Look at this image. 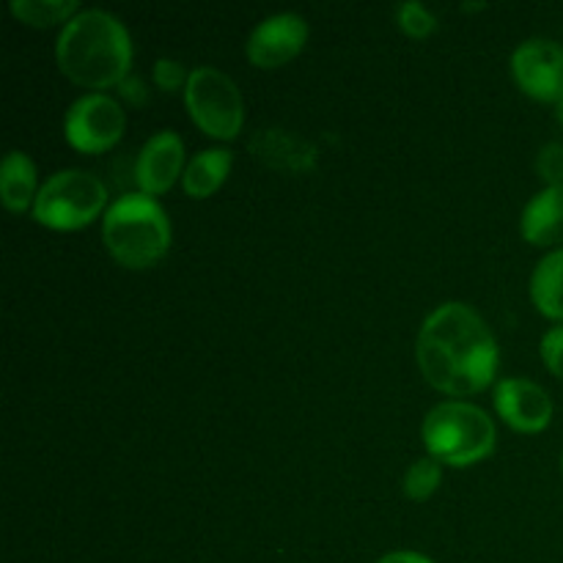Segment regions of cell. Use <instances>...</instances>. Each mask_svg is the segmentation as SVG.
Masks as SVG:
<instances>
[{
	"label": "cell",
	"instance_id": "cell-13",
	"mask_svg": "<svg viewBox=\"0 0 563 563\" xmlns=\"http://www.w3.org/2000/svg\"><path fill=\"white\" fill-rule=\"evenodd\" d=\"M36 165L20 148L5 152L3 165H0V196L3 203L14 212H22L31 201H36Z\"/></svg>",
	"mask_w": 563,
	"mask_h": 563
},
{
	"label": "cell",
	"instance_id": "cell-22",
	"mask_svg": "<svg viewBox=\"0 0 563 563\" xmlns=\"http://www.w3.org/2000/svg\"><path fill=\"white\" fill-rule=\"evenodd\" d=\"M539 174L550 181V185H563V146L561 143H548L539 152Z\"/></svg>",
	"mask_w": 563,
	"mask_h": 563
},
{
	"label": "cell",
	"instance_id": "cell-5",
	"mask_svg": "<svg viewBox=\"0 0 563 563\" xmlns=\"http://www.w3.org/2000/svg\"><path fill=\"white\" fill-rule=\"evenodd\" d=\"M108 203V187L82 168L55 170L36 192L33 218L49 229H80L91 223Z\"/></svg>",
	"mask_w": 563,
	"mask_h": 563
},
{
	"label": "cell",
	"instance_id": "cell-9",
	"mask_svg": "<svg viewBox=\"0 0 563 563\" xmlns=\"http://www.w3.org/2000/svg\"><path fill=\"white\" fill-rule=\"evenodd\" d=\"M308 36V22L297 11H278V14L264 16L256 22L245 44L247 58L256 66L273 69V66L286 64L300 53Z\"/></svg>",
	"mask_w": 563,
	"mask_h": 563
},
{
	"label": "cell",
	"instance_id": "cell-8",
	"mask_svg": "<svg viewBox=\"0 0 563 563\" xmlns=\"http://www.w3.org/2000/svg\"><path fill=\"white\" fill-rule=\"evenodd\" d=\"M511 71L520 88L544 102L563 99V47L553 38H526L511 53Z\"/></svg>",
	"mask_w": 563,
	"mask_h": 563
},
{
	"label": "cell",
	"instance_id": "cell-15",
	"mask_svg": "<svg viewBox=\"0 0 563 563\" xmlns=\"http://www.w3.org/2000/svg\"><path fill=\"white\" fill-rule=\"evenodd\" d=\"M229 148H203V152H198L196 157L187 163L185 174H181V185H185V190L190 192V196L203 198L223 185V179L229 176Z\"/></svg>",
	"mask_w": 563,
	"mask_h": 563
},
{
	"label": "cell",
	"instance_id": "cell-21",
	"mask_svg": "<svg viewBox=\"0 0 563 563\" xmlns=\"http://www.w3.org/2000/svg\"><path fill=\"white\" fill-rule=\"evenodd\" d=\"M187 77L190 75H185V66H181L176 58L163 55V58L154 60V82H157L163 91H174V88H179L181 82L187 86Z\"/></svg>",
	"mask_w": 563,
	"mask_h": 563
},
{
	"label": "cell",
	"instance_id": "cell-7",
	"mask_svg": "<svg viewBox=\"0 0 563 563\" xmlns=\"http://www.w3.org/2000/svg\"><path fill=\"white\" fill-rule=\"evenodd\" d=\"M126 124L119 99L104 91L77 97L64 115L66 141L80 152H104L121 137Z\"/></svg>",
	"mask_w": 563,
	"mask_h": 563
},
{
	"label": "cell",
	"instance_id": "cell-11",
	"mask_svg": "<svg viewBox=\"0 0 563 563\" xmlns=\"http://www.w3.org/2000/svg\"><path fill=\"white\" fill-rule=\"evenodd\" d=\"M185 163V143L174 130H159L148 137L135 157V181L141 192L157 196L165 192L181 174Z\"/></svg>",
	"mask_w": 563,
	"mask_h": 563
},
{
	"label": "cell",
	"instance_id": "cell-2",
	"mask_svg": "<svg viewBox=\"0 0 563 563\" xmlns=\"http://www.w3.org/2000/svg\"><path fill=\"white\" fill-rule=\"evenodd\" d=\"M55 58L69 80L88 88L115 86L126 77L132 42L124 22L104 9H80L55 38Z\"/></svg>",
	"mask_w": 563,
	"mask_h": 563
},
{
	"label": "cell",
	"instance_id": "cell-14",
	"mask_svg": "<svg viewBox=\"0 0 563 563\" xmlns=\"http://www.w3.org/2000/svg\"><path fill=\"white\" fill-rule=\"evenodd\" d=\"M531 300L550 319H563V247L539 258L531 273Z\"/></svg>",
	"mask_w": 563,
	"mask_h": 563
},
{
	"label": "cell",
	"instance_id": "cell-4",
	"mask_svg": "<svg viewBox=\"0 0 563 563\" xmlns=\"http://www.w3.org/2000/svg\"><path fill=\"white\" fill-rule=\"evenodd\" d=\"M423 443L438 462L473 465L495 445V423L471 401H440L423 418Z\"/></svg>",
	"mask_w": 563,
	"mask_h": 563
},
{
	"label": "cell",
	"instance_id": "cell-6",
	"mask_svg": "<svg viewBox=\"0 0 563 563\" xmlns=\"http://www.w3.org/2000/svg\"><path fill=\"white\" fill-rule=\"evenodd\" d=\"M185 102L192 121L212 137H234L245 121L236 82L218 66H196L187 71Z\"/></svg>",
	"mask_w": 563,
	"mask_h": 563
},
{
	"label": "cell",
	"instance_id": "cell-19",
	"mask_svg": "<svg viewBox=\"0 0 563 563\" xmlns=\"http://www.w3.org/2000/svg\"><path fill=\"white\" fill-rule=\"evenodd\" d=\"M396 20L405 27L410 36H427L429 31H434L438 25V16L421 3V0H405V3L396 5Z\"/></svg>",
	"mask_w": 563,
	"mask_h": 563
},
{
	"label": "cell",
	"instance_id": "cell-16",
	"mask_svg": "<svg viewBox=\"0 0 563 563\" xmlns=\"http://www.w3.org/2000/svg\"><path fill=\"white\" fill-rule=\"evenodd\" d=\"M258 143H262V148H256L258 157L273 165H280V168H300V165L311 159L313 152L308 143H302L300 137L289 135L284 130H262L256 141H253V146H258Z\"/></svg>",
	"mask_w": 563,
	"mask_h": 563
},
{
	"label": "cell",
	"instance_id": "cell-12",
	"mask_svg": "<svg viewBox=\"0 0 563 563\" xmlns=\"http://www.w3.org/2000/svg\"><path fill=\"white\" fill-rule=\"evenodd\" d=\"M520 231L533 245L563 242V185H548L522 207Z\"/></svg>",
	"mask_w": 563,
	"mask_h": 563
},
{
	"label": "cell",
	"instance_id": "cell-23",
	"mask_svg": "<svg viewBox=\"0 0 563 563\" xmlns=\"http://www.w3.org/2000/svg\"><path fill=\"white\" fill-rule=\"evenodd\" d=\"M377 563H434V561L421 553H412V550H394V553H385Z\"/></svg>",
	"mask_w": 563,
	"mask_h": 563
},
{
	"label": "cell",
	"instance_id": "cell-10",
	"mask_svg": "<svg viewBox=\"0 0 563 563\" xmlns=\"http://www.w3.org/2000/svg\"><path fill=\"white\" fill-rule=\"evenodd\" d=\"M495 407L506 423L520 432H539L553 418V399L539 383L526 377H506L495 388Z\"/></svg>",
	"mask_w": 563,
	"mask_h": 563
},
{
	"label": "cell",
	"instance_id": "cell-3",
	"mask_svg": "<svg viewBox=\"0 0 563 563\" xmlns=\"http://www.w3.org/2000/svg\"><path fill=\"white\" fill-rule=\"evenodd\" d=\"M102 240L124 267H148L170 245L168 214L148 192H124L104 209Z\"/></svg>",
	"mask_w": 563,
	"mask_h": 563
},
{
	"label": "cell",
	"instance_id": "cell-24",
	"mask_svg": "<svg viewBox=\"0 0 563 563\" xmlns=\"http://www.w3.org/2000/svg\"><path fill=\"white\" fill-rule=\"evenodd\" d=\"M561 467H563V456H561Z\"/></svg>",
	"mask_w": 563,
	"mask_h": 563
},
{
	"label": "cell",
	"instance_id": "cell-20",
	"mask_svg": "<svg viewBox=\"0 0 563 563\" xmlns=\"http://www.w3.org/2000/svg\"><path fill=\"white\" fill-rule=\"evenodd\" d=\"M542 361L555 377L563 379V324H555L542 335Z\"/></svg>",
	"mask_w": 563,
	"mask_h": 563
},
{
	"label": "cell",
	"instance_id": "cell-18",
	"mask_svg": "<svg viewBox=\"0 0 563 563\" xmlns=\"http://www.w3.org/2000/svg\"><path fill=\"white\" fill-rule=\"evenodd\" d=\"M440 484V465L434 456H421L412 462L405 473V493L412 500H423L438 489Z\"/></svg>",
	"mask_w": 563,
	"mask_h": 563
},
{
	"label": "cell",
	"instance_id": "cell-1",
	"mask_svg": "<svg viewBox=\"0 0 563 563\" xmlns=\"http://www.w3.org/2000/svg\"><path fill=\"white\" fill-rule=\"evenodd\" d=\"M418 366L434 388L467 396L489 385L498 368L493 330L467 302H443L423 319L416 344Z\"/></svg>",
	"mask_w": 563,
	"mask_h": 563
},
{
	"label": "cell",
	"instance_id": "cell-17",
	"mask_svg": "<svg viewBox=\"0 0 563 563\" xmlns=\"http://www.w3.org/2000/svg\"><path fill=\"white\" fill-rule=\"evenodd\" d=\"M11 11L27 25H53L69 22L80 11L77 0H11Z\"/></svg>",
	"mask_w": 563,
	"mask_h": 563
}]
</instances>
